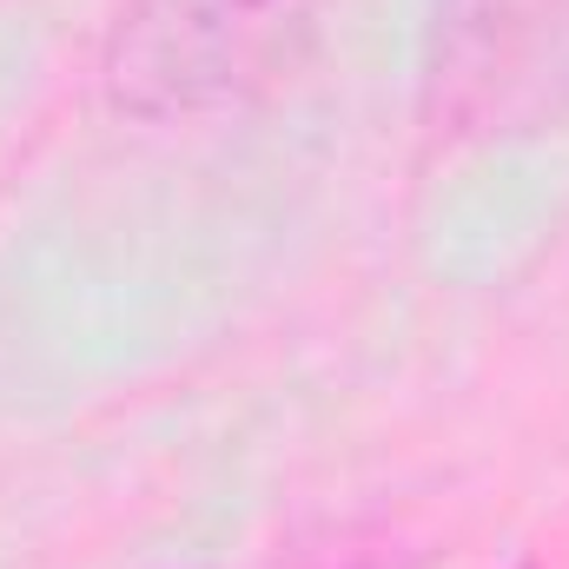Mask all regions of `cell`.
I'll use <instances>...</instances> for the list:
<instances>
[{
  "label": "cell",
  "instance_id": "cell-1",
  "mask_svg": "<svg viewBox=\"0 0 569 569\" xmlns=\"http://www.w3.org/2000/svg\"><path fill=\"white\" fill-rule=\"evenodd\" d=\"M331 0H127L107 40V100L133 120L252 107L305 67Z\"/></svg>",
  "mask_w": 569,
  "mask_h": 569
},
{
  "label": "cell",
  "instance_id": "cell-2",
  "mask_svg": "<svg viewBox=\"0 0 569 569\" xmlns=\"http://www.w3.org/2000/svg\"><path fill=\"white\" fill-rule=\"evenodd\" d=\"M569 100V0H437L425 127L437 140L530 133Z\"/></svg>",
  "mask_w": 569,
  "mask_h": 569
},
{
  "label": "cell",
  "instance_id": "cell-3",
  "mask_svg": "<svg viewBox=\"0 0 569 569\" xmlns=\"http://www.w3.org/2000/svg\"><path fill=\"white\" fill-rule=\"evenodd\" d=\"M517 569H537V563H530V557H523V563H517Z\"/></svg>",
  "mask_w": 569,
  "mask_h": 569
}]
</instances>
